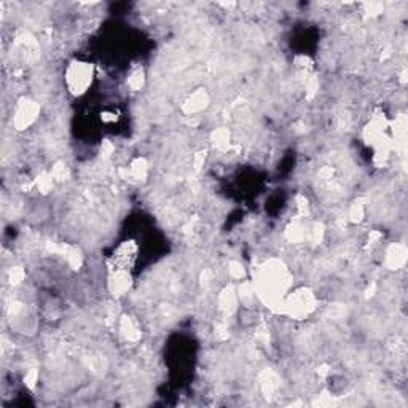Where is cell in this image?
Instances as JSON below:
<instances>
[{"instance_id":"obj_1","label":"cell","mask_w":408,"mask_h":408,"mask_svg":"<svg viewBox=\"0 0 408 408\" xmlns=\"http://www.w3.org/2000/svg\"><path fill=\"white\" fill-rule=\"evenodd\" d=\"M292 284V276L279 260H270L257 270L254 279V290L260 300L273 310H281L287 297V290Z\"/></svg>"},{"instance_id":"obj_2","label":"cell","mask_w":408,"mask_h":408,"mask_svg":"<svg viewBox=\"0 0 408 408\" xmlns=\"http://www.w3.org/2000/svg\"><path fill=\"white\" fill-rule=\"evenodd\" d=\"M281 308H284V311L290 317H295V319H305V317H308L314 311L316 298L310 290L300 288V290H297L295 294L287 295Z\"/></svg>"},{"instance_id":"obj_3","label":"cell","mask_w":408,"mask_h":408,"mask_svg":"<svg viewBox=\"0 0 408 408\" xmlns=\"http://www.w3.org/2000/svg\"><path fill=\"white\" fill-rule=\"evenodd\" d=\"M93 80V66L88 63H72L66 72L69 91L80 96L86 91Z\"/></svg>"},{"instance_id":"obj_4","label":"cell","mask_w":408,"mask_h":408,"mask_svg":"<svg viewBox=\"0 0 408 408\" xmlns=\"http://www.w3.org/2000/svg\"><path fill=\"white\" fill-rule=\"evenodd\" d=\"M38 112H40V107L37 105L35 101H31V99H21L18 102V105L15 107V113H13V125L16 126V129H26L31 126L38 116Z\"/></svg>"},{"instance_id":"obj_5","label":"cell","mask_w":408,"mask_h":408,"mask_svg":"<svg viewBox=\"0 0 408 408\" xmlns=\"http://www.w3.org/2000/svg\"><path fill=\"white\" fill-rule=\"evenodd\" d=\"M136 257H137V246L133 241H126L118 246V249L115 251L113 263L118 270H128L129 266H133Z\"/></svg>"},{"instance_id":"obj_6","label":"cell","mask_w":408,"mask_h":408,"mask_svg":"<svg viewBox=\"0 0 408 408\" xmlns=\"http://www.w3.org/2000/svg\"><path fill=\"white\" fill-rule=\"evenodd\" d=\"M129 285H131V277L128 274V270H118V268H115V273L110 277V290L115 295H123L128 292Z\"/></svg>"},{"instance_id":"obj_7","label":"cell","mask_w":408,"mask_h":408,"mask_svg":"<svg viewBox=\"0 0 408 408\" xmlns=\"http://www.w3.org/2000/svg\"><path fill=\"white\" fill-rule=\"evenodd\" d=\"M406 251L405 247L400 246V244H394L387 249L386 252V265L391 268V270H397V268H400L403 263H405V258H406Z\"/></svg>"},{"instance_id":"obj_8","label":"cell","mask_w":408,"mask_h":408,"mask_svg":"<svg viewBox=\"0 0 408 408\" xmlns=\"http://www.w3.org/2000/svg\"><path fill=\"white\" fill-rule=\"evenodd\" d=\"M209 102V97H207V93L206 91H196L190 96V99L185 102V112L188 115H193V113H198V112H201L203 108L207 105Z\"/></svg>"},{"instance_id":"obj_9","label":"cell","mask_w":408,"mask_h":408,"mask_svg":"<svg viewBox=\"0 0 408 408\" xmlns=\"http://www.w3.org/2000/svg\"><path fill=\"white\" fill-rule=\"evenodd\" d=\"M218 308L226 313V314H230L235 311V308H236V294L231 287H226L225 290L220 294V297H218Z\"/></svg>"},{"instance_id":"obj_10","label":"cell","mask_w":408,"mask_h":408,"mask_svg":"<svg viewBox=\"0 0 408 408\" xmlns=\"http://www.w3.org/2000/svg\"><path fill=\"white\" fill-rule=\"evenodd\" d=\"M122 333L125 335V338H126V340H129V341H136V340H139V336H141V332H139L136 322L133 319H129V317H123V321H122Z\"/></svg>"},{"instance_id":"obj_11","label":"cell","mask_w":408,"mask_h":408,"mask_svg":"<svg viewBox=\"0 0 408 408\" xmlns=\"http://www.w3.org/2000/svg\"><path fill=\"white\" fill-rule=\"evenodd\" d=\"M147 163L145 160H142V158H139V160H136L131 167H129V176H131L133 179H137V181H142V179H145L147 176Z\"/></svg>"},{"instance_id":"obj_12","label":"cell","mask_w":408,"mask_h":408,"mask_svg":"<svg viewBox=\"0 0 408 408\" xmlns=\"http://www.w3.org/2000/svg\"><path fill=\"white\" fill-rule=\"evenodd\" d=\"M214 142L218 148H225L230 145V133H228V129H217L214 133Z\"/></svg>"},{"instance_id":"obj_13","label":"cell","mask_w":408,"mask_h":408,"mask_svg":"<svg viewBox=\"0 0 408 408\" xmlns=\"http://www.w3.org/2000/svg\"><path fill=\"white\" fill-rule=\"evenodd\" d=\"M305 230L300 226V225H292V226H288V230H287V238H288V241L290 243H298V241H302L303 238H305Z\"/></svg>"},{"instance_id":"obj_14","label":"cell","mask_w":408,"mask_h":408,"mask_svg":"<svg viewBox=\"0 0 408 408\" xmlns=\"http://www.w3.org/2000/svg\"><path fill=\"white\" fill-rule=\"evenodd\" d=\"M53 182H54V179L51 174H42L40 177L37 179V187H38V190L46 193L49 192L53 188Z\"/></svg>"},{"instance_id":"obj_15","label":"cell","mask_w":408,"mask_h":408,"mask_svg":"<svg viewBox=\"0 0 408 408\" xmlns=\"http://www.w3.org/2000/svg\"><path fill=\"white\" fill-rule=\"evenodd\" d=\"M128 85L131 89H134V91H137V89H141L142 85H144V72L139 69V71H136L131 77L128 78Z\"/></svg>"},{"instance_id":"obj_16","label":"cell","mask_w":408,"mask_h":408,"mask_svg":"<svg viewBox=\"0 0 408 408\" xmlns=\"http://www.w3.org/2000/svg\"><path fill=\"white\" fill-rule=\"evenodd\" d=\"M54 181H66L69 177V169L66 167V164H56L53 167V172H51Z\"/></svg>"},{"instance_id":"obj_17","label":"cell","mask_w":408,"mask_h":408,"mask_svg":"<svg viewBox=\"0 0 408 408\" xmlns=\"http://www.w3.org/2000/svg\"><path fill=\"white\" fill-rule=\"evenodd\" d=\"M228 271H230V276L235 277V279H241V277L244 276V268L240 262H231Z\"/></svg>"},{"instance_id":"obj_18","label":"cell","mask_w":408,"mask_h":408,"mask_svg":"<svg viewBox=\"0 0 408 408\" xmlns=\"http://www.w3.org/2000/svg\"><path fill=\"white\" fill-rule=\"evenodd\" d=\"M349 217H351L353 222H359L361 218L364 217V206L361 203H354L353 207H351V211H349Z\"/></svg>"},{"instance_id":"obj_19","label":"cell","mask_w":408,"mask_h":408,"mask_svg":"<svg viewBox=\"0 0 408 408\" xmlns=\"http://www.w3.org/2000/svg\"><path fill=\"white\" fill-rule=\"evenodd\" d=\"M10 277H12L13 284H19L24 279V271L21 270V268H13L12 273H10Z\"/></svg>"},{"instance_id":"obj_20","label":"cell","mask_w":408,"mask_h":408,"mask_svg":"<svg viewBox=\"0 0 408 408\" xmlns=\"http://www.w3.org/2000/svg\"><path fill=\"white\" fill-rule=\"evenodd\" d=\"M37 380H38V373H37V370H31V372H29V373L26 375V378H24V381H26V384H27L29 387H34L35 383H37Z\"/></svg>"}]
</instances>
